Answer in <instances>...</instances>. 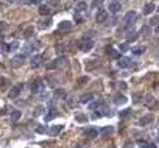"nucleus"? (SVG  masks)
<instances>
[{"instance_id":"f257e3e1","label":"nucleus","mask_w":159,"mask_h":148,"mask_svg":"<svg viewBox=\"0 0 159 148\" xmlns=\"http://www.w3.org/2000/svg\"><path fill=\"white\" fill-rule=\"evenodd\" d=\"M67 65H69V59L65 56H59L56 59H53L51 62H48L45 67L48 70H55V69H65Z\"/></svg>"},{"instance_id":"f03ea898","label":"nucleus","mask_w":159,"mask_h":148,"mask_svg":"<svg viewBox=\"0 0 159 148\" xmlns=\"http://www.w3.org/2000/svg\"><path fill=\"white\" fill-rule=\"evenodd\" d=\"M92 48H94V41H92L90 37L84 36L81 41H80V50L84 51V53H87V51H90Z\"/></svg>"},{"instance_id":"7ed1b4c3","label":"nucleus","mask_w":159,"mask_h":148,"mask_svg":"<svg viewBox=\"0 0 159 148\" xmlns=\"http://www.w3.org/2000/svg\"><path fill=\"white\" fill-rule=\"evenodd\" d=\"M137 19V14H136V11H128L126 14H125V17H123V23L126 25V26H131L132 23H134V20Z\"/></svg>"},{"instance_id":"20e7f679","label":"nucleus","mask_w":159,"mask_h":148,"mask_svg":"<svg viewBox=\"0 0 159 148\" xmlns=\"http://www.w3.org/2000/svg\"><path fill=\"white\" fill-rule=\"evenodd\" d=\"M108 17H109L108 11L98 9V11H97V16H95V22H97V23H104L106 20H108Z\"/></svg>"},{"instance_id":"39448f33","label":"nucleus","mask_w":159,"mask_h":148,"mask_svg":"<svg viewBox=\"0 0 159 148\" xmlns=\"http://www.w3.org/2000/svg\"><path fill=\"white\" fill-rule=\"evenodd\" d=\"M53 117H56V107L53 104V101H50L48 103V112L44 115V118H45V122H50Z\"/></svg>"},{"instance_id":"423d86ee","label":"nucleus","mask_w":159,"mask_h":148,"mask_svg":"<svg viewBox=\"0 0 159 148\" xmlns=\"http://www.w3.org/2000/svg\"><path fill=\"white\" fill-rule=\"evenodd\" d=\"M44 90V83H42V79H36V81H33L31 84V92L34 93H39V92H42Z\"/></svg>"},{"instance_id":"0eeeda50","label":"nucleus","mask_w":159,"mask_h":148,"mask_svg":"<svg viewBox=\"0 0 159 148\" xmlns=\"http://www.w3.org/2000/svg\"><path fill=\"white\" fill-rule=\"evenodd\" d=\"M83 134H84V136H87V137H90V139H94V137L98 136V129L94 128V126H86L83 129Z\"/></svg>"},{"instance_id":"6e6552de","label":"nucleus","mask_w":159,"mask_h":148,"mask_svg":"<svg viewBox=\"0 0 159 148\" xmlns=\"http://www.w3.org/2000/svg\"><path fill=\"white\" fill-rule=\"evenodd\" d=\"M42 64H44V56L42 55H34V56H31V65L34 67V69L41 67Z\"/></svg>"},{"instance_id":"1a4fd4ad","label":"nucleus","mask_w":159,"mask_h":148,"mask_svg":"<svg viewBox=\"0 0 159 148\" xmlns=\"http://www.w3.org/2000/svg\"><path fill=\"white\" fill-rule=\"evenodd\" d=\"M22 89H23V84H16L14 87L9 90V98H17V97L20 95Z\"/></svg>"},{"instance_id":"9d476101","label":"nucleus","mask_w":159,"mask_h":148,"mask_svg":"<svg viewBox=\"0 0 159 148\" xmlns=\"http://www.w3.org/2000/svg\"><path fill=\"white\" fill-rule=\"evenodd\" d=\"M73 26V22H70V20H62V22H59L58 23V30H61V31H67V30H70Z\"/></svg>"},{"instance_id":"9b49d317","label":"nucleus","mask_w":159,"mask_h":148,"mask_svg":"<svg viewBox=\"0 0 159 148\" xmlns=\"http://www.w3.org/2000/svg\"><path fill=\"white\" fill-rule=\"evenodd\" d=\"M23 59H25V56L23 55H19V56H14L11 61H9V64H11V67H20L22 64H23Z\"/></svg>"},{"instance_id":"f8f14e48","label":"nucleus","mask_w":159,"mask_h":148,"mask_svg":"<svg viewBox=\"0 0 159 148\" xmlns=\"http://www.w3.org/2000/svg\"><path fill=\"white\" fill-rule=\"evenodd\" d=\"M120 9H122V3H120V2H111V3H109V6H108V11H109V12H112V14L118 12Z\"/></svg>"},{"instance_id":"ddd939ff","label":"nucleus","mask_w":159,"mask_h":148,"mask_svg":"<svg viewBox=\"0 0 159 148\" xmlns=\"http://www.w3.org/2000/svg\"><path fill=\"white\" fill-rule=\"evenodd\" d=\"M117 65L120 67V69H128V67H131V61H129V58H118V61H117Z\"/></svg>"},{"instance_id":"4468645a","label":"nucleus","mask_w":159,"mask_h":148,"mask_svg":"<svg viewBox=\"0 0 159 148\" xmlns=\"http://www.w3.org/2000/svg\"><path fill=\"white\" fill-rule=\"evenodd\" d=\"M51 17H45V19H42L41 22H39V28H42V30H45V28H50L51 26Z\"/></svg>"},{"instance_id":"2eb2a0df","label":"nucleus","mask_w":159,"mask_h":148,"mask_svg":"<svg viewBox=\"0 0 159 148\" xmlns=\"http://www.w3.org/2000/svg\"><path fill=\"white\" fill-rule=\"evenodd\" d=\"M114 103L117 106H120V104H125L126 103V97L123 95V93H117V95L114 97Z\"/></svg>"},{"instance_id":"dca6fc26","label":"nucleus","mask_w":159,"mask_h":148,"mask_svg":"<svg viewBox=\"0 0 159 148\" xmlns=\"http://www.w3.org/2000/svg\"><path fill=\"white\" fill-rule=\"evenodd\" d=\"M153 118H154V117H153L151 114H148V115H145V117H142V118L139 120V123H140L142 126H145V125H148V123H151V122H153Z\"/></svg>"},{"instance_id":"f3484780","label":"nucleus","mask_w":159,"mask_h":148,"mask_svg":"<svg viewBox=\"0 0 159 148\" xmlns=\"http://www.w3.org/2000/svg\"><path fill=\"white\" fill-rule=\"evenodd\" d=\"M39 14H42V16H48V14H51L50 6H47V5H39Z\"/></svg>"},{"instance_id":"a211bd4d","label":"nucleus","mask_w":159,"mask_h":148,"mask_svg":"<svg viewBox=\"0 0 159 148\" xmlns=\"http://www.w3.org/2000/svg\"><path fill=\"white\" fill-rule=\"evenodd\" d=\"M53 95H55V98H56V100H64L67 93H65V90H64V89H56Z\"/></svg>"},{"instance_id":"6ab92c4d","label":"nucleus","mask_w":159,"mask_h":148,"mask_svg":"<svg viewBox=\"0 0 159 148\" xmlns=\"http://www.w3.org/2000/svg\"><path fill=\"white\" fill-rule=\"evenodd\" d=\"M156 9V6H154V3H147L143 6V14L147 16V14H151V12Z\"/></svg>"},{"instance_id":"aec40b11","label":"nucleus","mask_w":159,"mask_h":148,"mask_svg":"<svg viewBox=\"0 0 159 148\" xmlns=\"http://www.w3.org/2000/svg\"><path fill=\"white\" fill-rule=\"evenodd\" d=\"M92 98H94V93H84V95H81V98H80V103H83V104L90 103Z\"/></svg>"},{"instance_id":"412c9836","label":"nucleus","mask_w":159,"mask_h":148,"mask_svg":"<svg viewBox=\"0 0 159 148\" xmlns=\"http://www.w3.org/2000/svg\"><path fill=\"white\" fill-rule=\"evenodd\" d=\"M17 47H19V42H17V41H12L11 44L5 45V51H6V53H8V51H14V50H17Z\"/></svg>"},{"instance_id":"4be33fe9","label":"nucleus","mask_w":159,"mask_h":148,"mask_svg":"<svg viewBox=\"0 0 159 148\" xmlns=\"http://www.w3.org/2000/svg\"><path fill=\"white\" fill-rule=\"evenodd\" d=\"M62 129H64L62 125H55V126H51V128H50V134H51V136H56V134H59Z\"/></svg>"},{"instance_id":"5701e85b","label":"nucleus","mask_w":159,"mask_h":148,"mask_svg":"<svg viewBox=\"0 0 159 148\" xmlns=\"http://www.w3.org/2000/svg\"><path fill=\"white\" fill-rule=\"evenodd\" d=\"M75 120H76V122H80V123H86V122H89V117L86 114H76Z\"/></svg>"},{"instance_id":"b1692460","label":"nucleus","mask_w":159,"mask_h":148,"mask_svg":"<svg viewBox=\"0 0 159 148\" xmlns=\"http://www.w3.org/2000/svg\"><path fill=\"white\" fill-rule=\"evenodd\" d=\"M86 9H87L86 2H78V5H76V12H84Z\"/></svg>"},{"instance_id":"393cba45","label":"nucleus","mask_w":159,"mask_h":148,"mask_svg":"<svg viewBox=\"0 0 159 148\" xmlns=\"http://www.w3.org/2000/svg\"><path fill=\"white\" fill-rule=\"evenodd\" d=\"M9 117H11V122H17V120L20 118V111H16V109L11 111V115Z\"/></svg>"},{"instance_id":"a878e982","label":"nucleus","mask_w":159,"mask_h":148,"mask_svg":"<svg viewBox=\"0 0 159 148\" xmlns=\"http://www.w3.org/2000/svg\"><path fill=\"white\" fill-rule=\"evenodd\" d=\"M112 131V126H103L101 129H98V134H111Z\"/></svg>"},{"instance_id":"bb28decb","label":"nucleus","mask_w":159,"mask_h":148,"mask_svg":"<svg viewBox=\"0 0 159 148\" xmlns=\"http://www.w3.org/2000/svg\"><path fill=\"white\" fill-rule=\"evenodd\" d=\"M34 131H36V132H39V134H44V132H47V126L39 125V126H36V128H34Z\"/></svg>"},{"instance_id":"cd10ccee","label":"nucleus","mask_w":159,"mask_h":148,"mask_svg":"<svg viewBox=\"0 0 159 148\" xmlns=\"http://www.w3.org/2000/svg\"><path fill=\"white\" fill-rule=\"evenodd\" d=\"M136 37H137V33H136V31H129V33L126 34V39H128V41H134Z\"/></svg>"},{"instance_id":"c85d7f7f","label":"nucleus","mask_w":159,"mask_h":148,"mask_svg":"<svg viewBox=\"0 0 159 148\" xmlns=\"http://www.w3.org/2000/svg\"><path fill=\"white\" fill-rule=\"evenodd\" d=\"M108 55L109 56H112V58H118V55H117V51L112 48V47H108Z\"/></svg>"},{"instance_id":"c756f323","label":"nucleus","mask_w":159,"mask_h":148,"mask_svg":"<svg viewBox=\"0 0 159 148\" xmlns=\"http://www.w3.org/2000/svg\"><path fill=\"white\" fill-rule=\"evenodd\" d=\"M103 2H104V0H94V2H92V8H100L101 5H103Z\"/></svg>"},{"instance_id":"7c9ffc66","label":"nucleus","mask_w":159,"mask_h":148,"mask_svg":"<svg viewBox=\"0 0 159 148\" xmlns=\"http://www.w3.org/2000/svg\"><path fill=\"white\" fill-rule=\"evenodd\" d=\"M6 28H8V25H6V22H0V34H2V33H5L6 31Z\"/></svg>"},{"instance_id":"2f4dec72","label":"nucleus","mask_w":159,"mask_h":148,"mask_svg":"<svg viewBox=\"0 0 159 148\" xmlns=\"http://www.w3.org/2000/svg\"><path fill=\"white\" fill-rule=\"evenodd\" d=\"M145 103H147L148 106H154V103H156V101H154V98H153V97H150V95H148L147 98H145Z\"/></svg>"},{"instance_id":"473e14b6","label":"nucleus","mask_w":159,"mask_h":148,"mask_svg":"<svg viewBox=\"0 0 159 148\" xmlns=\"http://www.w3.org/2000/svg\"><path fill=\"white\" fill-rule=\"evenodd\" d=\"M157 23H159V14L157 16H153L150 19V25H157Z\"/></svg>"},{"instance_id":"72a5a7b5","label":"nucleus","mask_w":159,"mask_h":148,"mask_svg":"<svg viewBox=\"0 0 159 148\" xmlns=\"http://www.w3.org/2000/svg\"><path fill=\"white\" fill-rule=\"evenodd\" d=\"M143 47H136V48H132V53H134V55H140V53H143Z\"/></svg>"},{"instance_id":"f704fd0d","label":"nucleus","mask_w":159,"mask_h":148,"mask_svg":"<svg viewBox=\"0 0 159 148\" xmlns=\"http://www.w3.org/2000/svg\"><path fill=\"white\" fill-rule=\"evenodd\" d=\"M129 114H131V109H123V111H120V117H122V118L128 117Z\"/></svg>"},{"instance_id":"c9c22d12","label":"nucleus","mask_w":159,"mask_h":148,"mask_svg":"<svg viewBox=\"0 0 159 148\" xmlns=\"http://www.w3.org/2000/svg\"><path fill=\"white\" fill-rule=\"evenodd\" d=\"M31 33H33V26L26 28V31H25V37H30V36H31Z\"/></svg>"},{"instance_id":"e433bc0d","label":"nucleus","mask_w":159,"mask_h":148,"mask_svg":"<svg viewBox=\"0 0 159 148\" xmlns=\"http://www.w3.org/2000/svg\"><path fill=\"white\" fill-rule=\"evenodd\" d=\"M118 50H120V51H126L128 50V44H120V45H118Z\"/></svg>"},{"instance_id":"4c0bfd02","label":"nucleus","mask_w":159,"mask_h":148,"mask_svg":"<svg viewBox=\"0 0 159 148\" xmlns=\"http://www.w3.org/2000/svg\"><path fill=\"white\" fill-rule=\"evenodd\" d=\"M42 111H44V107H42V106H37V107H36V112H34V115L42 114Z\"/></svg>"},{"instance_id":"58836bf2","label":"nucleus","mask_w":159,"mask_h":148,"mask_svg":"<svg viewBox=\"0 0 159 148\" xmlns=\"http://www.w3.org/2000/svg\"><path fill=\"white\" fill-rule=\"evenodd\" d=\"M117 86H118V87H122V89H126V83H123V81H118Z\"/></svg>"},{"instance_id":"ea45409f","label":"nucleus","mask_w":159,"mask_h":148,"mask_svg":"<svg viewBox=\"0 0 159 148\" xmlns=\"http://www.w3.org/2000/svg\"><path fill=\"white\" fill-rule=\"evenodd\" d=\"M132 101H134V103H139V101H140V93H136V98H132Z\"/></svg>"},{"instance_id":"a19ab883","label":"nucleus","mask_w":159,"mask_h":148,"mask_svg":"<svg viewBox=\"0 0 159 148\" xmlns=\"http://www.w3.org/2000/svg\"><path fill=\"white\" fill-rule=\"evenodd\" d=\"M143 33L145 34H150V28H148V26H143Z\"/></svg>"},{"instance_id":"79ce46f5","label":"nucleus","mask_w":159,"mask_h":148,"mask_svg":"<svg viewBox=\"0 0 159 148\" xmlns=\"http://www.w3.org/2000/svg\"><path fill=\"white\" fill-rule=\"evenodd\" d=\"M6 83V79H3V78H0V87H3V84Z\"/></svg>"},{"instance_id":"37998d69","label":"nucleus","mask_w":159,"mask_h":148,"mask_svg":"<svg viewBox=\"0 0 159 148\" xmlns=\"http://www.w3.org/2000/svg\"><path fill=\"white\" fill-rule=\"evenodd\" d=\"M86 81H87V78H86V76H84V78H80V79H78V83H86Z\"/></svg>"},{"instance_id":"c03bdc74","label":"nucleus","mask_w":159,"mask_h":148,"mask_svg":"<svg viewBox=\"0 0 159 148\" xmlns=\"http://www.w3.org/2000/svg\"><path fill=\"white\" fill-rule=\"evenodd\" d=\"M28 2H30V3H36V5H37V3H41V0H28Z\"/></svg>"},{"instance_id":"a18cd8bd","label":"nucleus","mask_w":159,"mask_h":148,"mask_svg":"<svg viewBox=\"0 0 159 148\" xmlns=\"http://www.w3.org/2000/svg\"><path fill=\"white\" fill-rule=\"evenodd\" d=\"M154 33H157V34H159V23L156 25V28H154Z\"/></svg>"},{"instance_id":"49530a36","label":"nucleus","mask_w":159,"mask_h":148,"mask_svg":"<svg viewBox=\"0 0 159 148\" xmlns=\"http://www.w3.org/2000/svg\"><path fill=\"white\" fill-rule=\"evenodd\" d=\"M50 2H51V3H56V0H50Z\"/></svg>"},{"instance_id":"de8ad7c7","label":"nucleus","mask_w":159,"mask_h":148,"mask_svg":"<svg viewBox=\"0 0 159 148\" xmlns=\"http://www.w3.org/2000/svg\"><path fill=\"white\" fill-rule=\"evenodd\" d=\"M142 148H148V145H143V146H142Z\"/></svg>"},{"instance_id":"09e8293b","label":"nucleus","mask_w":159,"mask_h":148,"mask_svg":"<svg viewBox=\"0 0 159 148\" xmlns=\"http://www.w3.org/2000/svg\"><path fill=\"white\" fill-rule=\"evenodd\" d=\"M8 2H9V3H12V2H14V0H8Z\"/></svg>"},{"instance_id":"8fccbe9b","label":"nucleus","mask_w":159,"mask_h":148,"mask_svg":"<svg viewBox=\"0 0 159 148\" xmlns=\"http://www.w3.org/2000/svg\"><path fill=\"white\" fill-rule=\"evenodd\" d=\"M75 2H80V0H75Z\"/></svg>"},{"instance_id":"3c124183","label":"nucleus","mask_w":159,"mask_h":148,"mask_svg":"<svg viewBox=\"0 0 159 148\" xmlns=\"http://www.w3.org/2000/svg\"><path fill=\"white\" fill-rule=\"evenodd\" d=\"M157 11H159V8H157Z\"/></svg>"}]
</instances>
